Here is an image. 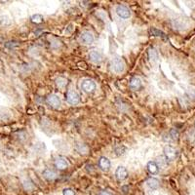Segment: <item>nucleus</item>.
I'll list each match as a JSON object with an SVG mask.
<instances>
[{"mask_svg":"<svg viewBox=\"0 0 195 195\" xmlns=\"http://www.w3.org/2000/svg\"><path fill=\"white\" fill-rule=\"evenodd\" d=\"M56 84L59 88H65L67 85V80L64 77H59L56 80Z\"/></svg>","mask_w":195,"mask_h":195,"instance_id":"obj_20","label":"nucleus"},{"mask_svg":"<svg viewBox=\"0 0 195 195\" xmlns=\"http://www.w3.org/2000/svg\"><path fill=\"white\" fill-rule=\"evenodd\" d=\"M146 185L147 186L149 187L150 189H152V190H155V189H157L159 187V181L157 179H154V177H150V179H148L146 181Z\"/></svg>","mask_w":195,"mask_h":195,"instance_id":"obj_15","label":"nucleus"},{"mask_svg":"<svg viewBox=\"0 0 195 195\" xmlns=\"http://www.w3.org/2000/svg\"><path fill=\"white\" fill-rule=\"evenodd\" d=\"M66 100L70 105H77L80 101V96L77 92L73 90H68L66 95Z\"/></svg>","mask_w":195,"mask_h":195,"instance_id":"obj_2","label":"nucleus"},{"mask_svg":"<svg viewBox=\"0 0 195 195\" xmlns=\"http://www.w3.org/2000/svg\"><path fill=\"white\" fill-rule=\"evenodd\" d=\"M89 58H90V60L92 62H95V64H99V62H101V60H102V56L101 55V53L97 52V51L93 50V51H91V52H90Z\"/></svg>","mask_w":195,"mask_h":195,"instance_id":"obj_12","label":"nucleus"},{"mask_svg":"<svg viewBox=\"0 0 195 195\" xmlns=\"http://www.w3.org/2000/svg\"><path fill=\"white\" fill-rule=\"evenodd\" d=\"M116 13L122 19H128L131 17V11L124 5H118L116 7Z\"/></svg>","mask_w":195,"mask_h":195,"instance_id":"obj_6","label":"nucleus"},{"mask_svg":"<svg viewBox=\"0 0 195 195\" xmlns=\"http://www.w3.org/2000/svg\"><path fill=\"white\" fill-rule=\"evenodd\" d=\"M148 58L151 61V62H156L158 61V53L155 49L150 48L148 50Z\"/></svg>","mask_w":195,"mask_h":195,"instance_id":"obj_17","label":"nucleus"},{"mask_svg":"<svg viewBox=\"0 0 195 195\" xmlns=\"http://www.w3.org/2000/svg\"><path fill=\"white\" fill-rule=\"evenodd\" d=\"M110 161L108 160L106 157H101L100 160H99V167L101 168V170L105 171V172H107L108 170L110 169Z\"/></svg>","mask_w":195,"mask_h":195,"instance_id":"obj_11","label":"nucleus"},{"mask_svg":"<svg viewBox=\"0 0 195 195\" xmlns=\"http://www.w3.org/2000/svg\"><path fill=\"white\" fill-rule=\"evenodd\" d=\"M22 185H24V188L26 189V191H31V190H33V188H34L33 183L30 180L24 181V183H22Z\"/></svg>","mask_w":195,"mask_h":195,"instance_id":"obj_21","label":"nucleus"},{"mask_svg":"<svg viewBox=\"0 0 195 195\" xmlns=\"http://www.w3.org/2000/svg\"><path fill=\"white\" fill-rule=\"evenodd\" d=\"M129 86H130L131 90H133V91L140 90L141 88V80L139 77L135 76V77H133V78L130 80Z\"/></svg>","mask_w":195,"mask_h":195,"instance_id":"obj_10","label":"nucleus"},{"mask_svg":"<svg viewBox=\"0 0 195 195\" xmlns=\"http://www.w3.org/2000/svg\"><path fill=\"white\" fill-rule=\"evenodd\" d=\"M170 137L173 140H177V139H179V137H180V134H179V132H177L176 129H172L170 131Z\"/></svg>","mask_w":195,"mask_h":195,"instance_id":"obj_22","label":"nucleus"},{"mask_svg":"<svg viewBox=\"0 0 195 195\" xmlns=\"http://www.w3.org/2000/svg\"><path fill=\"white\" fill-rule=\"evenodd\" d=\"M46 102H47V104L53 108H58L61 105L60 97L55 94H51L46 97Z\"/></svg>","mask_w":195,"mask_h":195,"instance_id":"obj_5","label":"nucleus"},{"mask_svg":"<svg viewBox=\"0 0 195 195\" xmlns=\"http://www.w3.org/2000/svg\"><path fill=\"white\" fill-rule=\"evenodd\" d=\"M194 127H195V123H194Z\"/></svg>","mask_w":195,"mask_h":195,"instance_id":"obj_26","label":"nucleus"},{"mask_svg":"<svg viewBox=\"0 0 195 195\" xmlns=\"http://www.w3.org/2000/svg\"><path fill=\"white\" fill-rule=\"evenodd\" d=\"M97 195H111V194L109 192H107V191H101Z\"/></svg>","mask_w":195,"mask_h":195,"instance_id":"obj_25","label":"nucleus"},{"mask_svg":"<svg viewBox=\"0 0 195 195\" xmlns=\"http://www.w3.org/2000/svg\"><path fill=\"white\" fill-rule=\"evenodd\" d=\"M81 88H82V90L85 92V93H88V94L93 93V92L96 90V83L93 81V80L86 79L82 82Z\"/></svg>","mask_w":195,"mask_h":195,"instance_id":"obj_4","label":"nucleus"},{"mask_svg":"<svg viewBox=\"0 0 195 195\" xmlns=\"http://www.w3.org/2000/svg\"><path fill=\"white\" fill-rule=\"evenodd\" d=\"M42 174H43V177L47 181H55L57 179V173L51 169H45Z\"/></svg>","mask_w":195,"mask_h":195,"instance_id":"obj_13","label":"nucleus"},{"mask_svg":"<svg viewBox=\"0 0 195 195\" xmlns=\"http://www.w3.org/2000/svg\"><path fill=\"white\" fill-rule=\"evenodd\" d=\"M115 176L117 177V180L124 181L127 179V177H128V171L125 167H123V166H119L115 171Z\"/></svg>","mask_w":195,"mask_h":195,"instance_id":"obj_7","label":"nucleus"},{"mask_svg":"<svg viewBox=\"0 0 195 195\" xmlns=\"http://www.w3.org/2000/svg\"><path fill=\"white\" fill-rule=\"evenodd\" d=\"M75 147H76V150L80 154H83V155H85V154H87L89 152V147L86 145L85 143H77Z\"/></svg>","mask_w":195,"mask_h":195,"instance_id":"obj_16","label":"nucleus"},{"mask_svg":"<svg viewBox=\"0 0 195 195\" xmlns=\"http://www.w3.org/2000/svg\"><path fill=\"white\" fill-rule=\"evenodd\" d=\"M62 195H75V193L71 188H65L62 191Z\"/></svg>","mask_w":195,"mask_h":195,"instance_id":"obj_23","label":"nucleus"},{"mask_svg":"<svg viewBox=\"0 0 195 195\" xmlns=\"http://www.w3.org/2000/svg\"><path fill=\"white\" fill-rule=\"evenodd\" d=\"M111 68L114 72L116 73H121L125 70V62L121 58H114L110 62Z\"/></svg>","mask_w":195,"mask_h":195,"instance_id":"obj_1","label":"nucleus"},{"mask_svg":"<svg viewBox=\"0 0 195 195\" xmlns=\"http://www.w3.org/2000/svg\"><path fill=\"white\" fill-rule=\"evenodd\" d=\"M163 152H164V155L166 157V159H167V161H174L177 156V149L171 145H166L164 147Z\"/></svg>","mask_w":195,"mask_h":195,"instance_id":"obj_3","label":"nucleus"},{"mask_svg":"<svg viewBox=\"0 0 195 195\" xmlns=\"http://www.w3.org/2000/svg\"><path fill=\"white\" fill-rule=\"evenodd\" d=\"M147 170H148V172H149L150 174L155 175V174L158 173V171H159V166L156 164V162L149 161L147 163Z\"/></svg>","mask_w":195,"mask_h":195,"instance_id":"obj_14","label":"nucleus"},{"mask_svg":"<svg viewBox=\"0 0 195 195\" xmlns=\"http://www.w3.org/2000/svg\"><path fill=\"white\" fill-rule=\"evenodd\" d=\"M81 41L86 45H91L94 42V35L90 31H84L81 33Z\"/></svg>","mask_w":195,"mask_h":195,"instance_id":"obj_9","label":"nucleus"},{"mask_svg":"<svg viewBox=\"0 0 195 195\" xmlns=\"http://www.w3.org/2000/svg\"><path fill=\"white\" fill-rule=\"evenodd\" d=\"M30 21L33 22V24L39 25V24H41V22H43V16L40 15V14L32 15V16L30 17Z\"/></svg>","mask_w":195,"mask_h":195,"instance_id":"obj_19","label":"nucleus"},{"mask_svg":"<svg viewBox=\"0 0 195 195\" xmlns=\"http://www.w3.org/2000/svg\"><path fill=\"white\" fill-rule=\"evenodd\" d=\"M55 166H56V168L59 169V170H65V169L67 168L68 163H67L66 159L65 157L58 156L55 159Z\"/></svg>","mask_w":195,"mask_h":195,"instance_id":"obj_8","label":"nucleus"},{"mask_svg":"<svg viewBox=\"0 0 195 195\" xmlns=\"http://www.w3.org/2000/svg\"><path fill=\"white\" fill-rule=\"evenodd\" d=\"M149 33L151 34V35L153 36H156V37H162V38H166V34L161 31V30H157V28H154V27H151L150 30H149Z\"/></svg>","mask_w":195,"mask_h":195,"instance_id":"obj_18","label":"nucleus"},{"mask_svg":"<svg viewBox=\"0 0 195 195\" xmlns=\"http://www.w3.org/2000/svg\"><path fill=\"white\" fill-rule=\"evenodd\" d=\"M77 66H78L80 68H82V70H86V68H87V65H86L84 62H78Z\"/></svg>","mask_w":195,"mask_h":195,"instance_id":"obj_24","label":"nucleus"}]
</instances>
